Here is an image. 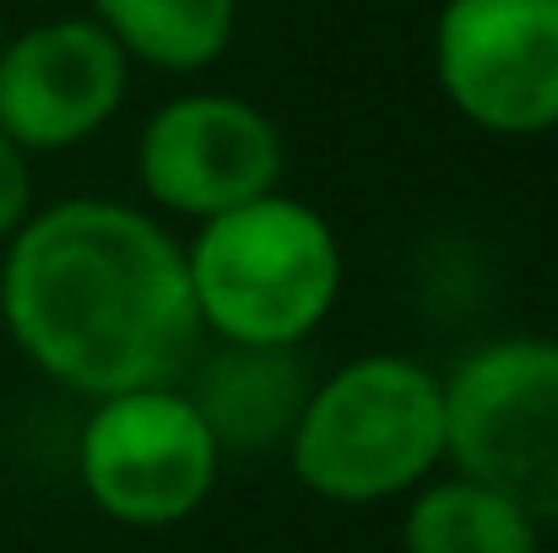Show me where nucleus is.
I'll use <instances>...</instances> for the list:
<instances>
[{
  "mask_svg": "<svg viewBox=\"0 0 558 553\" xmlns=\"http://www.w3.org/2000/svg\"><path fill=\"white\" fill-rule=\"evenodd\" d=\"M434 76L450 109L488 136L558 125V0H445Z\"/></svg>",
  "mask_w": 558,
  "mask_h": 553,
  "instance_id": "6",
  "label": "nucleus"
},
{
  "mask_svg": "<svg viewBox=\"0 0 558 553\" xmlns=\"http://www.w3.org/2000/svg\"><path fill=\"white\" fill-rule=\"evenodd\" d=\"M27 217H33V175H27V153L0 131V239H11Z\"/></svg>",
  "mask_w": 558,
  "mask_h": 553,
  "instance_id": "12",
  "label": "nucleus"
},
{
  "mask_svg": "<svg viewBox=\"0 0 558 553\" xmlns=\"http://www.w3.org/2000/svg\"><path fill=\"white\" fill-rule=\"evenodd\" d=\"M0 321L27 364L87 401L180 385L201 348L185 250L147 212L98 195L33 212L11 233Z\"/></svg>",
  "mask_w": 558,
  "mask_h": 553,
  "instance_id": "1",
  "label": "nucleus"
},
{
  "mask_svg": "<svg viewBox=\"0 0 558 553\" xmlns=\"http://www.w3.org/2000/svg\"><path fill=\"white\" fill-rule=\"evenodd\" d=\"M93 22L125 49V60L190 76L233 44L239 0H93Z\"/></svg>",
  "mask_w": 558,
  "mask_h": 553,
  "instance_id": "10",
  "label": "nucleus"
},
{
  "mask_svg": "<svg viewBox=\"0 0 558 553\" xmlns=\"http://www.w3.org/2000/svg\"><path fill=\"white\" fill-rule=\"evenodd\" d=\"M537 538L543 527L521 505L461 472L417 489L401 521L407 553H537Z\"/></svg>",
  "mask_w": 558,
  "mask_h": 553,
  "instance_id": "11",
  "label": "nucleus"
},
{
  "mask_svg": "<svg viewBox=\"0 0 558 553\" xmlns=\"http://www.w3.org/2000/svg\"><path fill=\"white\" fill-rule=\"evenodd\" d=\"M195 369V412L206 418L217 450H271L288 445L304 396H310V369L293 348H244V342H217Z\"/></svg>",
  "mask_w": 558,
  "mask_h": 553,
  "instance_id": "9",
  "label": "nucleus"
},
{
  "mask_svg": "<svg viewBox=\"0 0 558 553\" xmlns=\"http://www.w3.org/2000/svg\"><path fill=\"white\" fill-rule=\"evenodd\" d=\"M185 272L201 332L244 348H299L342 293V244L310 201L266 190L201 223Z\"/></svg>",
  "mask_w": 558,
  "mask_h": 553,
  "instance_id": "2",
  "label": "nucleus"
},
{
  "mask_svg": "<svg viewBox=\"0 0 558 553\" xmlns=\"http://www.w3.org/2000/svg\"><path fill=\"white\" fill-rule=\"evenodd\" d=\"M222 450L180 385H147L93 401L76 440L87 500L125 527H174L217 483Z\"/></svg>",
  "mask_w": 558,
  "mask_h": 553,
  "instance_id": "5",
  "label": "nucleus"
},
{
  "mask_svg": "<svg viewBox=\"0 0 558 553\" xmlns=\"http://www.w3.org/2000/svg\"><path fill=\"white\" fill-rule=\"evenodd\" d=\"M288 169L282 131L266 109L233 93H180L169 98L136 142L142 190L180 217H217L277 190Z\"/></svg>",
  "mask_w": 558,
  "mask_h": 553,
  "instance_id": "7",
  "label": "nucleus"
},
{
  "mask_svg": "<svg viewBox=\"0 0 558 553\" xmlns=\"http://www.w3.org/2000/svg\"><path fill=\"white\" fill-rule=\"evenodd\" d=\"M445 461L558 527V342L499 337L445 374Z\"/></svg>",
  "mask_w": 558,
  "mask_h": 553,
  "instance_id": "4",
  "label": "nucleus"
},
{
  "mask_svg": "<svg viewBox=\"0 0 558 553\" xmlns=\"http://www.w3.org/2000/svg\"><path fill=\"white\" fill-rule=\"evenodd\" d=\"M131 60L93 16L33 22L0 38V131L33 153L98 136L125 104Z\"/></svg>",
  "mask_w": 558,
  "mask_h": 553,
  "instance_id": "8",
  "label": "nucleus"
},
{
  "mask_svg": "<svg viewBox=\"0 0 558 553\" xmlns=\"http://www.w3.org/2000/svg\"><path fill=\"white\" fill-rule=\"evenodd\" d=\"M293 478L331 505L412 494L445 461V380L401 353H364L310 385L288 434Z\"/></svg>",
  "mask_w": 558,
  "mask_h": 553,
  "instance_id": "3",
  "label": "nucleus"
}]
</instances>
